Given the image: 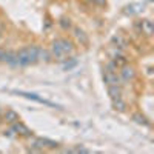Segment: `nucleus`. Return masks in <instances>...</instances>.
Here are the masks:
<instances>
[{"instance_id":"15","label":"nucleus","mask_w":154,"mask_h":154,"mask_svg":"<svg viewBox=\"0 0 154 154\" xmlns=\"http://www.w3.org/2000/svg\"><path fill=\"white\" fill-rule=\"evenodd\" d=\"M112 106H114V109H117V111H125L126 109V103L122 100V97L114 99L112 100Z\"/></svg>"},{"instance_id":"19","label":"nucleus","mask_w":154,"mask_h":154,"mask_svg":"<svg viewBox=\"0 0 154 154\" xmlns=\"http://www.w3.org/2000/svg\"><path fill=\"white\" fill-rule=\"evenodd\" d=\"M89 3H93V5H99V6H103L106 3V0H88Z\"/></svg>"},{"instance_id":"16","label":"nucleus","mask_w":154,"mask_h":154,"mask_svg":"<svg viewBox=\"0 0 154 154\" xmlns=\"http://www.w3.org/2000/svg\"><path fill=\"white\" fill-rule=\"evenodd\" d=\"M133 119H134V122H136V123H139V125H145V126H149V122H148V119L145 117V116L134 114V116H133Z\"/></svg>"},{"instance_id":"4","label":"nucleus","mask_w":154,"mask_h":154,"mask_svg":"<svg viewBox=\"0 0 154 154\" xmlns=\"http://www.w3.org/2000/svg\"><path fill=\"white\" fill-rule=\"evenodd\" d=\"M14 94H19V96H23V97H26V99H31L34 102H38V103H43V105H49V106H56L59 108V105L53 103V102H49L43 97H40L38 94H34V93H26V91H14Z\"/></svg>"},{"instance_id":"14","label":"nucleus","mask_w":154,"mask_h":154,"mask_svg":"<svg viewBox=\"0 0 154 154\" xmlns=\"http://www.w3.org/2000/svg\"><path fill=\"white\" fill-rule=\"evenodd\" d=\"M51 60H53V56H51L49 51L38 46V62H51Z\"/></svg>"},{"instance_id":"1","label":"nucleus","mask_w":154,"mask_h":154,"mask_svg":"<svg viewBox=\"0 0 154 154\" xmlns=\"http://www.w3.org/2000/svg\"><path fill=\"white\" fill-rule=\"evenodd\" d=\"M38 62V46H25L20 51L14 53L9 65L12 66H29L32 63Z\"/></svg>"},{"instance_id":"8","label":"nucleus","mask_w":154,"mask_h":154,"mask_svg":"<svg viewBox=\"0 0 154 154\" xmlns=\"http://www.w3.org/2000/svg\"><path fill=\"white\" fill-rule=\"evenodd\" d=\"M114 65H116V68L117 69H120L122 66H125V65H128V59L122 54V51L120 49H117L116 51V54L112 56V60H111Z\"/></svg>"},{"instance_id":"6","label":"nucleus","mask_w":154,"mask_h":154,"mask_svg":"<svg viewBox=\"0 0 154 154\" xmlns=\"http://www.w3.org/2000/svg\"><path fill=\"white\" fill-rule=\"evenodd\" d=\"M103 82L106 83V86L109 85H117L120 82V77L117 74V71H112V69H105L103 71Z\"/></svg>"},{"instance_id":"10","label":"nucleus","mask_w":154,"mask_h":154,"mask_svg":"<svg viewBox=\"0 0 154 154\" xmlns=\"http://www.w3.org/2000/svg\"><path fill=\"white\" fill-rule=\"evenodd\" d=\"M111 43L114 45V48H116V49H125V48H126V45H128L126 38H125L122 34H116V35H112Z\"/></svg>"},{"instance_id":"20","label":"nucleus","mask_w":154,"mask_h":154,"mask_svg":"<svg viewBox=\"0 0 154 154\" xmlns=\"http://www.w3.org/2000/svg\"><path fill=\"white\" fill-rule=\"evenodd\" d=\"M0 114H2V109H0Z\"/></svg>"},{"instance_id":"7","label":"nucleus","mask_w":154,"mask_h":154,"mask_svg":"<svg viewBox=\"0 0 154 154\" xmlns=\"http://www.w3.org/2000/svg\"><path fill=\"white\" fill-rule=\"evenodd\" d=\"M119 77H120V80H123V82H131L134 77H136V72H134V69H133L131 66L125 65V66L120 68Z\"/></svg>"},{"instance_id":"17","label":"nucleus","mask_w":154,"mask_h":154,"mask_svg":"<svg viewBox=\"0 0 154 154\" xmlns=\"http://www.w3.org/2000/svg\"><path fill=\"white\" fill-rule=\"evenodd\" d=\"M66 152H91V149H88V148H85V146H80V145H77V146H74V148H68V149H65Z\"/></svg>"},{"instance_id":"9","label":"nucleus","mask_w":154,"mask_h":154,"mask_svg":"<svg viewBox=\"0 0 154 154\" xmlns=\"http://www.w3.org/2000/svg\"><path fill=\"white\" fill-rule=\"evenodd\" d=\"M139 26H140V32L145 34L146 37H151L152 35V31H154V26H152V22L145 19V20H140L139 22Z\"/></svg>"},{"instance_id":"3","label":"nucleus","mask_w":154,"mask_h":154,"mask_svg":"<svg viewBox=\"0 0 154 154\" xmlns=\"http://www.w3.org/2000/svg\"><path fill=\"white\" fill-rule=\"evenodd\" d=\"M57 148H59V143L54 142V140L43 139V137H32L31 139V146L28 148V151L40 152L43 149H57Z\"/></svg>"},{"instance_id":"2","label":"nucleus","mask_w":154,"mask_h":154,"mask_svg":"<svg viewBox=\"0 0 154 154\" xmlns=\"http://www.w3.org/2000/svg\"><path fill=\"white\" fill-rule=\"evenodd\" d=\"M74 53V45L68 38H57L51 45V56L57 62H65L68 60Z\"/></svg>"},{"instance_id":"13","label":"nucleus","mask_w":154,"mask_h":154,"mask_svg":"<svg viewBox=\"0 0 154 154\" xmlns=\"http://www.w3.org/2000/svg\"><path fill=\"white\" fill-rule=\"evenodd\" d=\"M72 32H74V37H75L82 45H86V43H88V37H86V34L83 32V29H80V28H74Z\"/></svg>"},{"instance_id":"11","label":"nucleus","mask_w":154,"mask_h":154,"mask_svg":"<svg viewBox=\"0 0 154 154\" xmlns=\"http://www.w3.org/2000/svg\"><path fill=\"white\" fill-rule=\"evenodd\" d=\"M3 120H5L6 123L12 125L14 122L20 120V117H19V114H17V112H16L14 109H6V111L3 112Z\"/></svg>"},{"instance_id":"18","label":"nucleus","mask_w":154,"mask_h":154,"mask_svg":"<svg viewBox=\"0 0 154 154\" xmlns=\"http://www.w3.org/2000/svg\"><path fill=\"white\" fill-rule=\"evenodd\" d=\"M59 25L62 26V29H65V31L71 29V20H69V19H60Z\"/></svg>"},{"instance_id":"5","label":"nucleus","mask_w":154,"mask_h":154,"mask_svg":"<svg viewBox=\"0 0 154 154\" xmlns=\"http://www.w3.org/2000/svg\"><path fill=\"white\" fill-rule=\"evenodd\" d=\"M11 130L14 131L17 136H22V137H32V131H31L25 123H22L20 120H17V122L12 123V125H11Z\"/></svg>"},{"instance_id":"12","label":"nucleus","mask_w":154,"mask_h":154,"mask_svg":"<svg viewBox=\"0 0 154 154\" xmlns=\"http://www.w3.org/2000/svg\"><path fill=\"white\" fill-rule=\"evenodd\" d=\"M108 94H109V97H111L112 100L122 97V86H120V83H117V85H109V86H108Z\"/></svg>"}]
</instances>
